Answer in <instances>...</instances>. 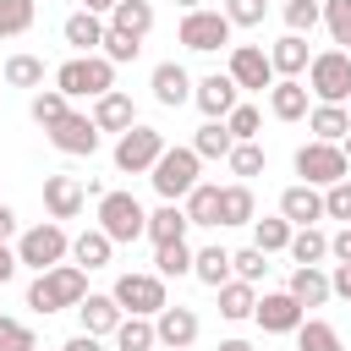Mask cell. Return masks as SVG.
Returning <instances> with one entry per match:
<instances>
[{
  "mask_svg": "<svg viewBox=\"0 0 351 351\" xmlns=\"http://www.w3.org/2000/svg\"><path fill=\"white\" fill-rule=\"evenodd\" d=\"M82 296H88V269H77V263H55L27 285L33 313H60V307H77Z\"/></svg>",
  "mask_w": 351,
  "mask_h": 351,
  "instance_id": "6da1fadb",
  "label": "cell"
},
{
  "mask_svg": "<svg viewBox=\"0 0 351 351\" xmlns=\"http://www.w3.org/2000/svg\"><path fill=\"white\" fill-rule=\"evenodd\" d=\"M55 88H60L66 99H99V93L115 88V66H110L104 55H77V60H66V66L55 71Z\"/></svg>",
  "mask_w": 351,
  "mask_h": 351,
  "instance_id": "7a4b0ae2",
  "label": "cell"
},
{
  "mask_svg": "<svg viewBox=\"0 0 351 351\" xmlns=\"http://www.w3.org/2000/svg\"><path fill=\"white\" fill-rule=\"evenodd\" d=\"M197 154L192 148H165L159 159H154V170H148V181H154V192L165 197V203H176V197H186L192 186H197Z\"/></svg>",
  "mask_w": 351,
  "mask_h": 351,
  "instance_id": "3957f363",
  "label": "cell"
},
{
  "mask_svg": "<svg viewBox=\"0 0 351 351\" xmlns=\"http://www.w3.org/2000/svg\"><path fill=\"white\" fill-rule=\"evenodd\" d=\"M307 88L318 93V104H346L351 99V55L346 49H324L307 60Z\"/></svg>",
  "mask_w": 351,
  "mask_h": 351,
  "instance_id": "277c9868",
  "label": "cell"
},
{
  "mask_svg": "<svg viewBox=\"0 0 351 351\" xmlns=\"http://www.w3.org/2000/svg\"><path fill=\"white\" fill-rule=\"evenodd\" d=\"M71 252V236L60 230V219H44V225H33V230H22V241H16V263H27V269H55L60 258Z\"/></svg>",
  "mask_w": 351,
  "mask_h": 351,
  "instance_id": "5b68a950",
  "label": "cell"
},
{
  "mask_svg": "<svg viewBox=\"0 0 351 351\" xmlns=\"http://www.w3.org/2000/svg\"><path fill=\"white\" fill-rule=\"evenodd\" d=\"M143 225H148V208H143L132 192H104V197H99V230H104L110 241H137Z\"/></svg>",
  "mask_w": 351,
  "mask_h": 351,
  "instance_id": "8992f818",
  "label": "cell"
},
{
  "mask_svg": "<svg viewBox=\"0 0 351 351\" xmlns=\"http://www.w3.org/2000/svg\"><path fill=\"white\" fill-rule=\"evenodd\" d=\"M176 38H181L192 55H214L219 44H230V16H225V11H208V5H197V11H186V16H181Z\"/></svg>",
  "mask_w": 351,
  "mask_h": 351,
  "instance_id": "52a82bcc",
  "label": "cell"
},
{
  "mask_svg": "<svg viewBox=\"0 0 351 351\" xmlns=\"http://www.w3.org/2000/svg\"><path fill=\"white\" fill-rule=\"evenodd\" d=\"M346 154H340V143H302L296 148V176L307 181V186H335V181H346Z\"/></svg>",
  "mask_w": 351,
  "mask_h": 351,
  "instance_id": "ba28073f",
  "label": "cell"
},
{
  "mask_svg": "<svg viewBox=\"0 0 351 351\" xmlns=\"http://www.w3.org/2000/svg\"><path fill=\"white\" fill-rule=\"evenodd\" d=\"M165 154V132H154V126H126L121 132V143H115V170H126V176H143V170H154V159Z\"/></svg>",
  "mask_w": 351,
  "mask_h": 351,
  "instance_id": "9c48e42d",
  "label": "cell"
},
{
  "mask_svg": "<svg viewBox=\"0 0 351 351\" xmlns=\"http://www.w3.org/2000/svg\"><path fill=\"white\" fill-rule=\"evenodd\" d=\"M49 132V148L55 154H71V159H88L93 148H99V126H93V115H77V110H66L55 126H44Z\"/></svg>",
  "mask_w": 351,
  "mask_h": 351,
  "instance_id": "30bf717a",
  "label": "cell"
},
{
  "mask_svg": "<svg viewBox=\"0 0 351 351\" xmlns=\"http://www.w3.org/2000/svg\"><path fill=\"white\" fill-rule=\"evenodd\" d=\"M110 296L121 302V313H137V318H154V313L165 307V280H159V274H121Z\"/></svg>",
  "mask_w": 351,
  "mask_h": 351,
  "instance_id": "8fae6325",
  "label": "cell"
},
{
  "mask_svg": "<svg viewBox=\"0 0 351 351\" xmlns=\"http://www.w3.org/2000/svg\"><path fill=\"white\" fill-rule=\"evenodd\" d=\"M230 82L236 88H252V93H263V88H274V66H269V49H258V44H230Z\"/></svg>",
  "mask_w": 351,
  "mask_h": 351,
  "instance_id": "7c38bea8",
  "label": "cell"
},
{
  "mask_svg": "<svg viewBox=\"0 0 351 351\" xmlns=\"http://www.w3.org/2000/svg\"><path fill=\"white\" fill-rule=\"evenodd\" d=\"M192 104H197L208 121H225V115L241 104V88L230 82V71H208L203 82H192Z\"/></svg>",
  "mask_w": 351,
  "mask_h": 351,
  "instance_id": "4fadbf2b",
  "label": "cell"
},
{
  "mask_svg": "<svg viewBox=\"0 0 351 351\" xmlns=\"http://www.w3.org/2000/svg\"><path fill=\"white\" fill-rule=\"evenodd\" d=\"M252 318L269 329V335H296V324L307 318V307L291 296V291H269V296H258V307H252Z\"/></svg>",
  "mask_w": 351,
  "mask_h": 351,
  "instance_id": "5bb4252c",
  "label": "cell"
},
{
  "mask_svg": "<svg viewBox=\"0 0 351 351\" xmlns=\"http://www.w3.org/2000/svg\"><path fill=\"white\" fill-rule=\"evenodd\" d=\"M154 340L170 346V351H176V346H192V340H197V313L181 307V302H176V307L165 302V307L154 313Z\"/></svg>",
  "mask_w": 351,
  "mask_h": 351,
  "instance_id": "9a60e30c",
  "label": "cell"
},
{
  "mask_svg": "<svg viewBox=\"0 0 351 351\" xmlns=\"http://www.w3.org/2000/svg\"><path fill=\"white\" fill-rule=\"evenodd\" d=\"M82 181L77 176H44V208H49V219H77L82 214Z\"/></svg>",
  "mask_w": 351,
  "mask_h": 351,
  "instance_id": "2e32d148",
  "label": "cell"
},
{
  "mask_svg": "<svg viewBox=\"0 0 351 351\" xmlns=\"http://www.w3.org/2000/svg\"><path fill=\"white\" fill-rule=\"evenodd\" d=\"M154 99L165 104V110H181L186 99H192V77H186V66H176V60H165V66H154Z\"/></svg>",
  "mask_w": 351,
  "mask_h": 351,
  "instance_id": "e0dca14e",
  "label": "cell"
},
{
  "mask_svg": "<svg viewBox=\"0 0 351 351\" xmlns=\"http://www.w3.org/2000/svg\"><path fill=\"white\" fill-rule=\"evenodd\" d=\"M132 121H137V104H132V93L110 88V93H99V99H93V126H99V132H126Z\"/></svg>",
  "mask_w": 351,
  "mask_h": 351,
  "instance_id": "ac0fdd59",
  "label": "cell"
},
{
  "mask_svg": "<svg viewBox=\"0 0 351 351\" xmlns=\"http://www.w3.org/2000/svg\"><path fill=\"white\" fill-rule=\"evenodd\" d=\"M280 214H285L291 225H313V219H324V192L307 186V181H296V186L280 192Z\"/></svg>",
  "mask_w": 351,
  "mask_h": 351,
  "instance_id": "d6986e66",
  "label": "cell"
},
{
  "mask_svg": "<svg viewBox=\"0 0 351 351\" xmlns=\"http://www.w3.org/2000/svg\"><path fill=\"white\" fill-rule=\"evenodd\" d=\"M77 318H82V335H115V324H121V302L88 291V296L77 302Z\"/></svg>",
  "mask_w": 351,
  "mask_h": 351,
  "instance_id": "ffe728a7",
  "label": "cell"
},
{
  "mask_svg": "<svg viewBox=\"0 0 351 351\" xmlns=\"http://www.w3.org/2000/svg\"><path fill=\"white\" fill-rule=\"evenodd\" d=\"M269 110H274V121H302V115H307V82L280 77V82L269 88Z\"/></svg>",
  "mask_w": 351,
  "mask_h": 351,
  "instance_id": "44dd1931",
  "label": "cell"
},
{
  "mask_svg": "<svg viewBox=\"0 0 351 351\" xmlns=\"http://www.w3.org/2000/svg\"><path fill=\"white\" fill-rule=\"evenodd\" d=\"M302 307H324L329 302V274L318 269V263H296V274H291V285H285Z\"/></svg>",
  "mask_w": 351,
  "mask_h": 351,
  "instance_id": "7402d4cb",
  "label": "cell"
},
{
  "mask_svg": "<svg viewBox=\"0 0 351 351\" xmlns=\"http://www.w3.org/2000/svg\"><path fill=\"white\" fill-rule=\"evenodd\" d=\"M307 60H313V55H307V38H302V33H285V38L269 49L274 77H302V71H307Z\"/></svg>",
  "mask_w": 351,
  "mask_h": 351,
  "instance_id": "603a6c76",
  "label": "cell"
},
{
  "mask_svg": "<svg viewBox=\"0 0 351 351\" xmlns=\"http://www.w3.org/2000/svg\"><path fill=\"white\" fill-rule=\"evenodd\" d=\"M307 126H313L318 143H340V137L351 132V110H346V104H313V110H307Z\"/></svg>",
  "mask_w": 351,
  "mask_h": 351,
  "instance_id": "cb8c5ba5",
  "label": "cell"
},
{
  "mask_svg": "<svg viewBox=\"0 0 351 351\" xmlns=\"http://www.w3.org/2000/svg\"><path fill=\"white\" fill-rule=\"evenodd\" d=\"M143 236H148L154 247H159V241H181V236H186V208H181V203H159V208L148 214Z\"/></svg>",
  "mask_w": 351,
  "mask_h": 351,
  "instance_id": "d4e9b609",
  "label": "cell"
},
{
  "mask_svg": "<svg viewBox=\"0 0 351 351\" xmlns=\"http://www.w3.org/2000/svg\"><path fill=\"white\" fill-rule=\"evenodd\" d=\"M181 208H186V225H219V186L214 181H197L181 197Z\"/></svg>",
  "mask_w": 351,
  "mask_h": 351,
  "instance_id": "484cf974",
  "label": "cell"
},
{
  "mask_svg": "<svg viewBox=\"0 0 351 351\" xmlns=\"http://www.w3.org/2000/svg\"><path fill=\"white\" fill-rule=\"evenodd\" d=\"M110 27H121V33H132V38H148V33H154V5H148V0H115Z\"/></svg>",
  "mask_w": 351,
  "mask_h": 351,
  "instance_id": "4316f807",
  "label": "cell"
},
{
  "mask_svg": "<svg viewBox=\"0 0 351 351\" xmlns=\"http://www.w3.org/2000/svg\"><path fill=\"white\" fill-rule=\"evenodd\" d=\"M66 44L71 49H82V55H93L99 49V38H104V16H93V11H77V16H66Z\"/></svg>",
  "mask_w": 351,
  "mask_h": 351,
  "instance_id": "83f0119b",
  "label": "cell"
},
{
  "mask_svg": "<svg viewBox=\"0 0 351 351\" xmlns=\"http://www.w3.org/2000/svg\"><path fill=\"white\" fill-rule=\"evenodd\" d=\"M110 252H115V241L93 225V230H82L77 241H71V258H77V269H104L110 263Z\"/></svg>",
  "mask_w": 351,
  "mask_h": 351,
  "instance_id": "f1b7e54d",
  "label": "cell"
},
{
  "mask_svg": "<svg viewBox=\"0 0 351 351\" xmlns=\"http://www.w3.org/2000/svg\"><path fill=\"white\" fill-rule=\"evenodd\" d=\"M154 274H159V280H181V274H192V247H186V236L154 247Z\"/></svg>",
  "mask_w": 351,
  "mask_h": 351,
  "instance_id": "f546056e",
  "label": "cell"
},
{
  "mask_svg": "<svg viewBox=\"0 0 351 351\" xmlns=\"http://www.w3.org/2000/svg\"><path fill=\"white\" fill-rule=\"evenodd\" d=\"M192 274H197L208 291H219V285L230 280V252H225V247H197V252H192Z\"/></svg>",
  "mask_w": 351,
  "mask_h": 351,
  "instance_id": "4dcf8cb0",
  "label": "cell"
},
{
  "mask_svg": "<svg viewBox=\"0 0 351 351\" xmlns=\"http://www.w3.org/2000/svg\"><path fill=\"white\" fill-rule=\"evenodd\" d=\"M230 148H236V137H230L225 121H203L197 137H192V154H197V159H225Z\"/></svg>",
  "mask_w": 351,
  "mask_h": 351,
  "instance_id": "1f68e13d",
  "label": "cell"
},
{
  "mask_svg": "<svg viewBox=\"0 0 351 351\" xmlns=\"http://www.w3.org/2000/svg\"><path fill=\"white\" fill-rule=\"evenodd\" d=\"M219 225H252V186H219Z\"/></svg>",
  "mask_w": 351,
  "mask_h": 351,
  "instance_id": "d6a6232c",
  "label": "cell"
},
{
  "mask_svg": "<svg viewBox=\"0 0 351 351\" xmlns=\"http://www.w3.org/2000/svg\"><path fill=\"white\" fill-rule=\"evenodd\" d=\"M285 252H291L296 263H324V258H329V236L313 230V225H296L291 241H285Z\"/></svg>",
  "mask_w": 351,
  "mask_h": 351,
  "instance_id": "836d02e7",
  "label": "cell"
},
{
  "mask_svg": "<svg viewBox=\"0 0 351 351\" xmlns=\"http://www.w3.org/2000/svg\"><path fill=\"white\" fill-rule=\"evenodd\" d=\"M291 219L285 214H269V219H252V247L258 252H285V241H291Z\"/></svg>",
  "mask_w": 351,
  "mask_h": 351,
  "instance_id": "e575fe53",
  "label": "cell"
},
{
  "mask_svg": "<svg viewBox=\"0 0 351 351\" xmlns=\"http://www.w3.org/2000/svg\"><path fill=\"white\" fill-rule=\"evenodd\" d=\"M252 307H258V291L247 280H225L219 285V318H252Z\"/></svg>",
  "mask_w": 351,
  "mask_h": 351,
  "instance_id": "d590c367",
  "label": "cell"
},
{
  "mask_svg": "<svg viewBox=\"0 0 351 351\" xmlns=\"http://www.w3.org/2000/svg\"><path fill=\"white\" fill-rule=\"evenodd\" d=\"M115 346H121V351H154L159 340H154V324H148V318L121 313V324H115Z\"/></svg>",
  "mask_w": 351,
  "mask_h": 351,
  "instance_id": "8d00e7d4",
  "label": "cell"
},
{
  "mask_svg": "<svg viewBox=\"0 0 351 351\" xmlns=\"http://www.w3.org/2000/svg\"><path fill=\"white\" fill-rule=\"evenodd\" d=\"M296 351H346V346H340L335 324H324V318H302V324H296Z\"/></svg>",
  "mask_w": 351,
  "mask_h": 351,
  "instance_id": "74e56055",
  "label": "cell"
},
{
  "mask_svg": "<svg viewBox=\"0 0 351 351\" xmlns=\"http://www.w3.org/2000/svg\"><path fill=\"white\" fill-rule=\"evenodd\" d=\"M38 16V0H0V38H22Z\"/></svg>",
  "mask_w": 351,
  "mask_h": 351,
  "instance_id": "f35d334b",
  "label": "cell"
},
{
  "mask_svg": "<svg viewBox=\"0 0 351 351\" xmlns=\"http://www.w3.org/2000/svg\"><path fill=\"white\" fill-rule=\"evenodd\" d=\"M137 49H143V38H132V33H121V27H110V22H104L99 55H104L110 66H126V60H137Z\"/></svg>",
  "mask_w": 351,
  "mask_h": 351,
  "instance_id": "ab89813d",
  "label": "cell"
},
{
  "mask_svg": "<svg viewBox=\"0 0 351 351\" xmlns=\"http://www.w3.org/2000/svg\"><path fill=\"white\" fill-rule=\"evenodd\" d=\"M318 22H324V5L318 0H285V33H302L307 38Z\"/></svg>",
  "mask_w": 351,
  "mask_h": 351,
  "instance_id": "60d3db41",
  "label": "cell"
},
{
  "mask_svg": "<svg viewBox=\"0 0 351 351\" xmlns=\"http://www.w3.org/2000/svg\"><path fill=\"white\" fill-rule=\"evenodd\" d=\"M5 82L11 88H38L44 82V60L38 55H11L5 60Z\"/></svg>",
  "mask_w": 351,
  "mask_h": 351,
  "instance_id": "b9f144b4",
  "label": "cell"
},
{
  "mask_svg": "<svg viewBox=\"0 0 351 351\" xmlns=\"http://www.w3.org/2000/svg\"><path fill=\"white\" fill-rule=\"evenodd\" d=\"M230 274H236V280H247V285H258V280L269 274V252H258V247L230 252Z\"/></svg>",
  "mask_w": 351,
  "mask_h": 351,
  "instance_id": "7bdbcfd3",
  "label": "cell"
},
{
  "mask_svg": "<svg viewBox=\"0 0 351 351\" xmlns=\"http://www.w3.org/2000/svg\"><path fill=\"white\" fill-rule=\"evenodd\" d=\"M66 110H71V99H66L60 88H44V93H33V121H38V126H55Z\"/></svg>",
  "mask_w": 351,
  "mask_h": 351,
  "instance_id": "ee69618b",
  "label": "cell"
},
{
  "mask_svg": "<svg viewBox=\"0 0 351 351\" xmlns=\"http://www.w3.org/2000/svg\"><path fill=\"white\" fill-rule=\"evenodd\" d=\"M225 165H230V176H241V181H247V176H263V148H258V143H236V148L225 154Z\"/></svg>",
  "mask_w": 351,
  "mask_h": 351,
  "instance_id": "f6af8a7d",
  "label": "cell"
},
{
  "mask_svg": "<svg viewBox=\"0 0 351 351\" xmlns=\"http://www.w3.org/2000/svg\"><path fill=\"white\" fill-rule=\"evenodd\" d=\"M225 126H230V137H236V143H252V137H258V126H263V115H258V104H236V110L225 115Z\"/></svg>",
  "mask_w": 351,
  "mask_h": 351,
  "instance_id": "bcb514c9",
  "label": "cell"
},
{
  "mask_svg": "<svg viewBox=\"0 0 351 351\" xmlns=\"http://www.w3.org/2000/svg\"><path fill=\"white\" fill-rule=\"evenodd\" d=\"M324 219H346L351 225V176L335 181V186H324Z\"/></svg>",
  "mask_w": 351,
  "mask_h": 351,
  "instance_id": "7dc6e473",
  "label": "cell"
},
{
  "mask_svg": "<svg viewBox=\"0 0 351 351\" xmlns=\"http://www.w3.org/2000/svg\"><path fill=\"white\" fill-rule=\"evenodd\" d=\"M324 22L335 44H351V0H324Z\"/></svg>",
  "mask_w": 351,
  "mask_h": 351,
  "instance_id": "c3c4849f",
  "label": "cell"
},
{
  "mask_svg": "<svg viewBox=\"0 0 351 351\" xmlns=\"http://www.w3.org/2000/svg\"><path fill=\"white\" fill-rule=\"evenodd\" d=\"M263 11H269V0H225L230 27H258V22H263Z\"/></svg>",
  "mask_w": 351,
  "mask_h": 351,
  "instance_id": "681fc988",
  "label": "cell"
},
{
  "mask_svg": "<svg viewBox=\"0 0 351 351\" xmlns=\"http://www.w3.org/2000/svg\"><path fill=\"white\" fill-rule=\"evenodd\" d=\"M38 340H33V329L22 324V318H0V351H33Z\"/></svg>",
  "mask_w": 351,
  "mask_h": 351,
  "instance_id": "f907efd6",
  "label": "cell"
},
{
  "mask_svg": "<svg viewBox=\"0 0 351 351\" xmlns=\"http://www.w3.org/2000/svg\"><path fill=\"white\" fill-rule=\"evenodd\" d=\"M329 296H346V302H351V263H335V274H329Z\"/></svg>",
  "mask_w": 351,
  "mask_h": 351,
  "instance_id": "816d5d0a",
  "label": "cell"
},
{
  "mask_svg": "<svg viewBox=\"0 0 351 351\" xmlns=\"http://www.w3.org/2000/svg\"><path fill=\"white\" fill-rule=\"evenodd\" d=\"M329 258H335V263H351V225L329 236Z\"/></svg>",
  "mask_w": 351,
  "mask_h": 351,
  "instance_id": "f5cc1de1",
  "label": "cell"
},
{
  "mask_svg": "<svg viewBox=\"0 0 351 351\" xmlns=\"http://www.w3.org/2000/svg\"><path fill=\"white\" fill-rule=\"evenodd\" d=\"M16 269H22V263H16V247H5V241H0V285H5Z\"/></svg>",
  "mask_w": 351,
  "mask_h": 351,
  "instance_id": "db71d44e",
  "label": "cell"
},
{
  "mask_svg": "<svg viewBox=\"0 0 351 351\" xmlns=\"http://www.w3.org/2000/svg\"><path fill=\"white\" fill-rule=\"evenodd\" d=\"M11 236H16V208L0 203V241H11Z\"/></svg>",
  "mask_w": 351,
  "mask_h": 351,
  "instance_id": "11a10c76",
  "label": "cell"
},
{
  "mask_svg": "<svg viewBox=\"0 0 351 351\" xmlns=\"http://www.w3.org/2000/svg\"><path fill=\"white\" fill-rule=\"evenodd\" d=\"M60 351H104V346H99V335H71Z\"/></svg>",
  "mask_w": 351,
  "mask_h": 351,
  "instance_id": "9f6ffc18",
  "label": "cell"
},
{
  "mask_svg": "<svg viewBox=\"0 0 351 351\" xmlns=\"http://www.w3.org/2000/svg\"><path fill=\"white\" fill-rule=\"evenodd\" d=\"M82 11H93V16H110V11H115V0H82Z\"/></svg>",
  "mask_w": 351,
  "mask_h": 351,
  "instance_id": "6f0895ef",
  "label": "cell"
},
{
  "mask_svg": "<svg viewBox=\"0 0 351 351\" xmlns=\"http://www.w3.org/2000/svg\"><path fill=\"white\" fill-rule=\"evenodd\" d=\"M214 351H252V346H247V340H219Z\"/></svg>",
  "mask_w": 351,
  "mask_h": 351,
  "instance_id": "680465c9",
  "label": "cell"
},
{
  "mask_svg": "<svg viewBox=\"0 0 351 351\" xmlns=\"http://www.w3.org/2000/svg\"><path fill=\"white\" fill-rule=\"evenodd\" d=\"M340 154H346V165H351V132H346V137H340Z\"/></svg>",
  "mask_w": 351,
  "mask_h": 351,
  "instance_id": "91938a15",
  "label": "cell"
},
{
  "mask_svg": "<svg viewBox=\"0 0 351 351\" xmlns=\"http://www.w3.org/2000/svg\"><path fill=\"white\" fill-rule=\"evenodd\" d=\"M176 5H181V11H197V5H203V0H176Z\"/></svg>",
  "mask_w": 351,
  "mask_h": 351,
  "instance_id": "94428289",
  "label": "cell"
},
{
  "mask_svg": "<svg viewBox=\"0 0 351 351\" xmlns=\"http://www.w3.org/2000/svg\"><path fill=\"white\" fill-rule=\"evenodd\" d=\"M176 351H192V346H176Z\"/></svg>",
  "mask_w": 351,
  "mask_h": 351,
  "instance_id": "6125c7cd",
  "label": "cell"
},
{
  "mask_svg": "<svg viewBox=\"0 0 351 351\" xmlns=\"http://www.w3.org/2000/svg\"><path fill=\"white\" fill-rule=\"evenodd\" d=\"M346 110H351V99H346Z\"/></svg>",
  "mask_w": 351,
  "mask_h": 351,
  "instance_id": "be15d7a7",
  "label": "cell"
},
{
  "mask_svg": "<svg viewBox=\"0 0 351 351\" xmlns=\"http://www.w3.org/2000/svg\"><path fill=\"white\" fill-rule=\"evenodd\" d=\"M33 351H38V346H33Z\"/></svg>",
  "mask_w": 351,
  "mask_h": 351,
  "instance_id": "e7e4bbea",
  "label": "cell"
}]
</instances>
